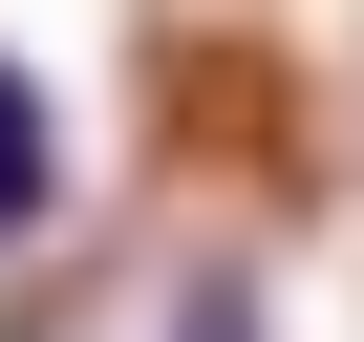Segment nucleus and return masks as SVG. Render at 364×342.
<instances>
[{
	"mask_svg": "<svg viewBox=\"0 0 364 342\" xmlns=\"http://www.w3.org/2000/svg\"><path fill=\"white\" fill-rule=\"evenodd\" d=\"M43 214H65V107H43V65H22V43H0V257H22Z\"/></svg>",
	"mask_w": 364,
	"mask_h": 342,
	"instance_id": "obj_1",
	"label": "nucleus"
}]
</instances>
